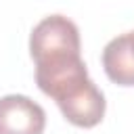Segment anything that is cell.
Masks as SVG:
<instances>
[{
  "label": "cell",
  "instance_id": "4",
  "mask_svg": "<svg viewBox=\"0 0 134 134\" xmlns=\"http://www.w3.org/2000/svg\"><path fill=\"white\" fill-rule=\"evenodd\" d=\"M103 69L117 86H134V31L113 38L103 50Z\"/></svg>",
  "mask_w": 134,
  "mask_h": 134
},
{
  "label": "cell",
  "instance_id": "1",
  "mask_svg": "<svg viewBox=\"0 0 134 134\" xmlns=\"http://www.w3.org/2000/svg\"><path fill=\"white\" fill-rule=\"evenodd\" d=\"M38 88L50 96L63 117L77 128H94L105 117V96L96 84L88 77L86 63L82 59L46 71H36Z\"/></svg>",
  "mask_w": 134,
  "mask_h": 134
},
{
  "label": "cell",
  "instance_id": "2",
  "mask_svg": "<svg viewBox=\"0 0 134 134\" xmlns=\"http://www.w3.org/2000/svg\"><path fill=\"white\" fill-rule=\"evenodd\" d=\"M82 50L77 25L63 17L50 15L44 17L29 36V54L36 67H50L71 59H77Z\"/></svg>",
  "mask_w": 134,
  "mask_h": 134
},
{
  "label": "cell",
  "instance_id": "3",
  "mask_svg": "<svg viewBox=\"0 0 134 134\" xmlns=\"http://www.w3.org/2000/svg\"><path fill=\"white\" fill-rule=\"evenodd\" d=\"M46 128L44 109L23 94L0 98V134H42Z\"/></svg>",
  "mask_w": 134,
  "mask_h": 134
}]
</instances>
